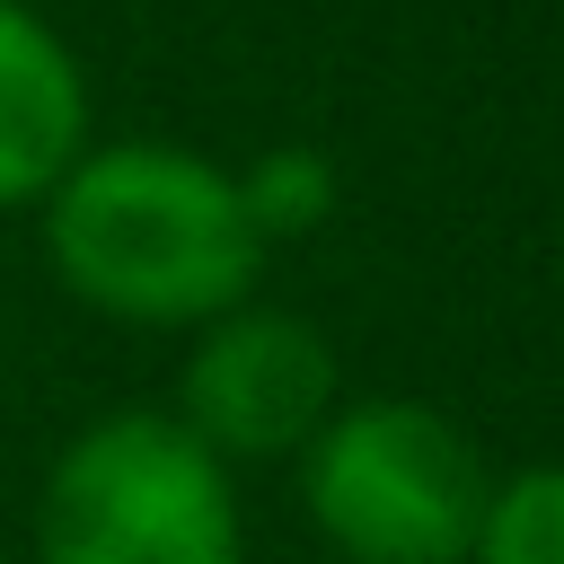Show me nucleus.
I'll use <instances>...</instances> for the list:
<instances>
[{
    "label": "nucleus",
    "mask_w": 564,
    "mask_h": 564,
    "mask_svg": "<svg viewBox=\"0 0 564 564\" xmlns=\"http://www.w3.org/2000/svg\"><path fill=\"white\" fill-rule=\"evenodd\" d=\"M79 150H88V70L70 35L44 9L0 0V212H35Z\"/></svg>",
    "instance_id": "39448f33"
},
{
    "label": "nucleus",
    "mask_w": 564,
    "mask_h": 564,
    "mask_svg": "<svg viewBox=\"0 0 564 564\" xmlns=\"http://www.w3.org/2000/svg\"><path fill=\"white\" fill-rule=\"evenodd\" d=\"M467 564H564V458H520L485 485Z\"/></svg>",
    "instance_id": "0eeeda50"
},
{
    "label": "nucleus",
    "mask_w": 564,
    "mask_h": 564,
    "mask_svg": "<svg viewBox=\"0 0 564 564\" xmlns=\"http://www.w3.org/2000/svg\"><path fill=\"white\" fill-rule=\"evenodd\" d=\"M35 564H247L238 467H220L167 405H115L44 467Z\"/></svg>",
    "instance_id": "f03ea898"
},
{
    "label": "nucleus",
    "mask_w": 564,
    "mask_h": 564,
    "mask_svg": "<svg viewBox=\"0 0 564 564\" xmlns=\"http://www.w3.org/2000/svg\"><path fill=\"white\" fill-rule=\"evenodd\" d=\"M35 220L53 282L106 326L194 335L264 282V238L238 176L185 141H88Z\"/></svg>",
    "instance_id": "f257e3e1"
},
{
    "label": "nucleus",
    "mask_w": 564,
    "mask_h": 564,
    "mask_svg": "<svg viewBox=\"0 0 564 564\" xmlns=\"http://www.w3.org/2000/svg\"><path fill=\"white\" fill-rule=\"evenodd\" d=\"M335 405H344V361H335V344H326L300 308L238 300L229 317L194 326L167 414H176L220 467H247V458H300L308 432H317Z\"/></svg>",
    "instance_id": "20e7f679"
},
{
    "label": "nucleus",
    "mask_w": 564,
    "mask_h": 564,
    "mask_svg": "<svg viewBox=\"0 0 564 564\" xmlns=\"http://www.w3.org/2000/svg\"><path fill=\"white\" fill-rule=\"evenodd\" d=\"M485 449L423 397H344L300 449V511L344 564H467Z\"/></svg>",
    "instance_id": "7ed1b4c3"
},
{
    "label": "nucleus",
    "mask_w": 564,
    "mask_h": 564,
    "mask_svg": "<svg viewBox=\"0 0 564 564\" xmlns=\"http://www.w3.org/2000/svg\"><path fill=\"white\" fill-rule=\"evenodd\" d=\"M229 176H238V203H247L264 256L317 238V229L335 220V203H344V176H335V159H326L317 141H273V150H256V159L229 167Z\"/></svg>",
    "instance_id": "423d86ee"
}]
</instances>
